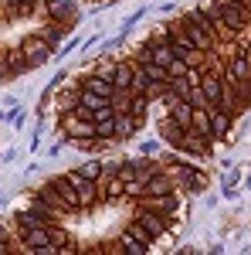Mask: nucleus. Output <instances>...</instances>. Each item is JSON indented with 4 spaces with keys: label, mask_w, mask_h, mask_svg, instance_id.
I'll list each match as a JSON object with an SVG mask.
<instances>
[{
    "label": "nucleus",
    "mask_w": 251,
    "mask_h": 255,
    "mask_svg": "<svg viewBox=\"0 0 251 255\" xmlns=\"http://www.w3.org/2000/svg\"><path fill=\"white\" fill-rule=\"evenodd\" d=\"M207 14L214 20H221L224 27H231L234 34H248V27H251V7H241L234 0H214L207 7Z\"/></svg>",
    "instance_id": "f257e3e1"
},
{
    "label": "nucleus",
    "mask_w": 251,
    "mask_h": 255,
    "mask_svg": "<svg viewBox=\"0 0 251 255\" xmlns=\"http://www.w3.org/2000/svg\"><path fill=\"white\" fill-rule=\"evenodd\" d=\"M17 48L24 51V58H27L31 68H41L44 61H51V55H55V44H51L48 38H41V34H27V38H20Z\"/></svg>",
    "instance_id": "f03ea898"
},
{
    "label": "nucleus",
    "mask_w": 251,
    "mask_h": 255,
    "mask_svg": "<svg viewBox=\"0 0 251 255\" xmlns=\"http://www.w3.org/2000/svg\"><path fill=\"white\" fill-rule=\"evenodd\" d=\"M136 208H150V211H156V215L163 218H173L180 208H183V201H180V194L173 191H167V194H153V197H139V204Z\"/></svg>",
    "instance_id": "7ed1b4c3"
},
{
    "label": "nucleus",
    "mask_w": 251,
    "mask_h": 255,
    "mask_svg": "<svg viewBox=\"0 0 251 255\" xmlns=\"http://www.w3.org/2000/svg\"><path fill=\"white\" fill-rule=\"evenodd\" d=\"M214 139L207 133H197V129H183V139H180V153H193V157H214L211 153Z\"/></svg>",
    "instance_id": "20e7f679"
},
{
    "label": "nucleus",
    "mask_w": 251,
    "mask_h": 255,
    "mask_svg": "<svg viewBox=\"0 0 251 255\" xmlns=\"http://www.w3.org/2000/svg\"><path fill=\"white\" fill-rule=\"evenodd\" d=\"M48 228H51V225H48ZM48 228H24V232H17L20 235V249H31V252H41V255H55Z\"/></svg>",
    "instance_id": "39448f33"
},
{
    "label": "nucleus",
    "mask_w": 251,
    "mask_h": 255,
    "mask_svg": "<svg viewBox=\"0 0 251 255\" xmlns=\"http://www.w3.org/2000/svg\"><path fill=\"white\" fill-rule=\"evenodd\" d=\"M72 184H75V194H78V208L82 211H88V208H95L98 204V184L95 180H85V177H78V170L72 174H65Z\"/></svg>",
    "instance_id": "423d86ee"
},
{
    "label": "nucleus",
    "mask_w": 251,
    "mask_h": 255,
    "mask_svg": "<svg viewBox=\"0 0 251 255\" xmlns=\"http://www.w3.org/2000/svg\"><path fill=\"white\" fill-rule=\"evenodd\" d=\"M136 221H139L153 238L170 235V225H173V218H163V215H156V211H150V208H136Z\"/></svg>",
    "instance_id": "0eeeda50"
},
{
    "label": "nucleus",
    "mask_w": 251,
    "mask_h": 255,
    "mask_svg": "<svg viewBox=\"0 0 251 255\" xmlns=\"http://www.w3.org/2000/svg\"><path fill=\"white\" fill-rule=\"evenodd\" d=\"M197 85H200V92H204V99H207V109H211V106H221V99H224V79H221V75L200 68Z\"/></svg>",
    "instance_id": "6e6552de"
},
{
    "label": "nucleus",
    "mask_w": 251,
    "mask_h": 255,
    "mask_svg": "<svg viewBox=\"0 0 251 255\" xmlns=\"http://www.w3.org/2000/svg\"><path fill=\"white\" fill-rule=\"evenodd\" d=\"M14 225H17V232H24V228H48V225H55V218L38 211V208H20V211H14Z\"/></svg>",
    "instance_id": "1a4fd4ad"
},
{
    "label": "nucleus",
    "mask_w": 251,
    "mask_h": 255,
    "mask_svg": "<svg viewBox=\"0 0 251 255\" xmlns=\"http://www.w3.org/2000/svg\"><path fill=\"white\" fill-rule=\"evenodd\" d=\"M207 113H211V129H207V133H211V139L217 143V139H224L228 133H231L234 116H231V113H224V109H217V106H211Z\"/></svg>",
    "instance_id": "9d476101"
},
{
    "label": "nucleus",
    "mask_w": 251,
    "mask_h": 255,
    "mask_svg": "<svg viewBox=\"0 0 251 255\" xmlns=\"http://www.w3.org/2000/svg\"><path fill=\"white\" fill-rule=\"evenodd\" d=\"M156 136H160V143H167L170 150H176V146H180V139H183V129H180L170 116H163L160 123H156Z\"/></svg>",
    "instance_id": "9b49d317"
},
{
    "label": "nucleus",
    "mask_w": 251,
    "mask_h": 255,
    "mask_svg": "<svg viewBox=\"0 0 251 255\" xmlns=\"http://www.w3.org/2000/svg\"><path fill=\"white\" fill-rule=\"evenodd\" d=\"M143 129V119L133 113H116V139H133Z\"/></svg>",
    "instance_id": "f8f14e48"
},
{
    "label": "nucleus",
    "mask_w": 251,
    "mask_h": 255,
    "mask_svg": "<svg viewBox=\"0 0 251 255\" xmlns=\"http://www.w3.org/2000/svg\"><path fill=\"white\" fill-rule=\"evenodd\" d=\"M167 116L173 119L180 129H190V116H193V106L187 99H176L173 106H167Z\"/></svg>",
    "instance_id": "ddd939ff"
},
{
    "label": "nucleus",
    "mask_w": 251,
    "mask_h": 255,
    "mask_svg": "<svg viewBox=\"0 0 251 255\" xmlns=\"http://www.w3.org/2000/svg\"><path fill=\"white\" fill-rule=\"evenodd\" d=\"M95 184H98V201L109 204V201H119V197H122V180H119V177H105L102 174Z\"/></svg>",
    "instance_id": "4468645a"
},
{
    "label": "nucleus",
    "mask_w": 251,
    "mask_h": 255,
    "mask_svg": "<svg viewBox=\"0 0 251 255\" xmlns=\"http://www.w3.org/2000/svg\"><path fill=\"white\" fill-rule=\"evenodd\" d=\"M48 235H51V249H55V252H78V245L72 242V232H65L58 221L48 228Z\"/></svg>",
    "instance_id": "2eb2a0df"
},
{
    "label": "nucleus",
    "mask_w": 251,
    "mask_h": 255,
    "mask_svg": "<svg viewBox=\"0 0 251 255\" xmlns=\"http://www.w3.org/2000/svg\"><path fill=\"white\" fill-rule=\"evenodd\" d=\"M51 187H55V191H58V194L65 197V204H68L72 211H82V208H78V194H75V184H72V180H68V177H65V174L51 177Z\"/></svg>",
    "instance_id": "dca6fc26"
},
{
    "label": "nucleus",
    "mask_w": 251,
    "mask_h": 255,
    "mask_svg": "<svg viewBox=\"0 0 251 255\" xmlns=\"http://www.w3.org/2000/svg\"><path fill=\"white\" fill-rule=\"evenodd\" d=\"M133 72H136V61H116V68H112V85H116V89H129V85H133Z\"/></svg>",
    "instance_id": "f3484780"
},
{
    "label": "nucleus",
    "mask_w": 251,
    "mask_h": 255,
    "mask_svg": "<svg viewBox=\"0 0 251 255\" xmlns=\"http://www.w3.org/2000/svg\"><path fill=\"white\" fill-rule=\"evenodd\" d=\"M7 68H10V75H14V79L24 75V72H31V65H27V58H24V51H20L17 44H14V48H7Z\"/></svg>",
    "instance_id": "a211bd4d"
},
{
    "label": "nucleus",
    "mask_w": 251,
    "mask_h": 255,
    "mask_svg": "<svg viewBox=\"0 0 251 255\" xmlns=\"http://www.w3.org/2000/svg\"><path fill=\"white\" fill-rule=\"evenodd\" d=\"M129 99H133V89H112L109 92V109L112 113H129Z\"/></svg>",
    "instance_id": "6ab92c4d"
},
{
    "label": "nucleus",
    "mask_w": 251,
    "mask_h": 255,
    "mask_svg": "<svg viewBox=\"0 0 251 255\" xmlns=\"http://www.w3.org/2000/svg\"><path fill=\"white\" fill-rule=\"evenodd\" d=\"M68 31H72L68 24H61V20H48V24H44V27H41V31H38V34H41V38H48V41H51V44H58V41L65 38Z\"/></svg>",
    "instance_id": "aec40b11"
},
{
    "label": "nucleus",
    "mask_w": 251,
    "mask_h": 255,
    "mask_svg": "<svg viewBox=\"0 0 251 255\" xmlns=\"http://www.w3.org/2000/svg\"><path fill=\"white\" fill-rule=\"evenodd\" d=\"M190 129H197V133H207V129H211V113H207V106H193ZM207 136H211V133H207Z\"/></svg>",
    "instance_id": "412c9836"
},
{
    "label": "nucleus",
    "mask_w": 251,
    "mask_h": 255,
    "mask_svg": "<svg viewBox=\"0 0 251 255\" xmlns=\"http://www.w3.org/2000/svg\"><path fill=\"white\" fill-rule=\"evenodd\" d=\"M122 232H126V235H129V238H136V242H143L146 249H153V242H156V238L150 235V232H146V228H143V225H139L136 218H133V221H129V225H126V228H122Z\"/></svg>",
    "instance_id": "4be33fe9"
},
{
    "label": "nucleus",
    "mask_w": 251,
    "mask_h": 255,
    "mask_svg": "<svg viewBox=\"0 0 251 255\" xmlns=\"http://www.w3.org/2000/svg\"><path fill=\"white\" fill-rule=\"evenodd\" d=\"M78 106H85V109H102V106H109V99L105 96H95V92H88V89H78Z\"/></svg>",
    "instance_id": "5701e85b"
},
{
    "label": "nucleus",
    "mask_w": 251,
    "mask_h": 255,
    "mask_svg": "<svg viewBox=\"0 0 251 255\" xmlns=\"http://www.w3.org/2000/svg\"><path fill=\"white\" fill-rule=\"evenodd\" d=\"M150 106H153V99H150V96H143V92H133V99H129V113H133V116L146 119Z\"/></svg>",
    "instance_id": "b1692460"
},
{
    "label": "nucleus",
    "mask_w": 251,
    "mask_h": 255,
    "mask_svg": "<svg viewBox=\"0 0 251 255\" xmlns=\"http://www.w3.org/2000/svg\"><path fill=\"white\" fill-rule=\"evenodd\" d=\"M75 170H78V177H85V180H98V177H102V160H85V163H78Z\"/></svg>",
    "instance_id": "393cba45"
},
{
    "label": "nucleus",
    "mask_w": 251,
    "mask_h": 255,
    "mask_svg": "<svg viewBox=\"0 0 251 255\" xmlns=\"http://www.w3.org/2000/svg\"><path fill=\"white\" fill-rule=\"evenodd\" d=\"M116 242H119V249H122V252H129V255H143V252H150V249H146L143 242H136V238H129L126 232H122V235H119Z\"/></svg>",
    "instance_id": "a878e982"
},
{
    "label": "nucleus",
    "mask_w": 251,
    "mask_h": 255,
    "mask_svg": "<svg viewBox=\"0 0 251 255\" xmlns=\"http://www.w3.org/2000/svg\"><path fill=\"white\" fill-rule=\"evenodd\" d=\"M183 65L187 68H204V61H207V51H200V48H187V55H183Z\"/></svg>",
    "instance_id": "bb28decb"
},
{
    "label": "nucleus",
    "mask_w": 251,
    "mask_h": 255,
    "mask_svg": "<svg viewBox=\"0 0 251 255\" xmlns=\"http://www.w3.org/2000/svg\"><path fill=\"white\" fill-rule=\"evenodd\" d=\"M133 61H136V65H150V61H153V41L139 44V48L133 51Z\"/></svg>",
    "instance_id": "cd10ccee"
},
{
    "label": "nucleus",
    "mask_w": 251,
    "mask_h": 255,
    "mask_svg": "<svg viewBox=\"0 0 251 255\" xmlns=\"http://www.w3.org/2000/svg\"><path fill=\"white\" fill-rule=\"evenodd\" d=\"M143 72H146V79L150 82H167V68L163 65H156V61H150V65H139Z\"/></svg>",
    "instance_id": "c85d7f7f"
},
{
    "label": "nucleus",
    "mask_w": 251,
    "mask_h": 255,
    "mask_svg": "<svg viewBox=\"0 0 251 255\" xmlns=\"http://www.w3.org/2000/svg\"><path fill=\"white\" fill-rule=\"evenodd\" d=\"M112 68H116V61H112V58H102L95 65V72L102 75V79H109V82H112Z\"/></svg>",
    "instance_id": "c756f323"
},
{
    "label": "nucleus",
    "mask_w": 251,
    "mask_h": 255,
    "mask_svg": "<svg viewBox=\"0 0 251 255\" xmlns=\"http://www.w3.org/2000/svg\"><path fill=\"white\" fill-rule=\"evenodd\" d=\"M119 163H122V160H102V174H105V177H116L119 174Z\"/></svg>",
    "instance_id": "7c9ffc66"
},
{
    "label": "nucleus",
    "mask_w": 251,
    "mask_h": 255,
    "mask_svg": "<svg viewBox=\"0 0 251 255\" xmlns=\"http://www.w3.org/2000/svg\"><path fill=\"white\" fill-rule=\"evenodd\" d=\"M156 150H160V139H146L139 146V153H146V157H156Z\"/></svg>",
    "instance_id": "2f4dec72"
},
{
    "label": "nucleus",
    "mask_w": 251,
    "mask_h": 255,
    "mask_svg": "<svg viewBox=\"0 0 251 255\" xmlns=\"http://www.w3.org/2000/svg\"><path fill=\"white\" fill-rule=\"evenodd\" d=\"M14 249H17V245H10L7 238H0V255H3V252H14Z\"/></svg>",
    "instance_id": "473e14b6"
},
{
    "label": "nucleus",
    "mask_w": 251,
    "mask_h": 255,
    "mask_svg": "<svg viewBox=\"0 0 251 255\" xmlns=\"http://www.w3.org/2000/svg\"><path fill=\"white\" fill-rule=\"evenodd\" d=\"M234 3H241V7H251V0H234Z\"/></svg>",
    "instance_id": "72a5a7b5"
},
{
    "label": "nucleus",
    "mask_w": 251,
    "mask_h": 255,
    "mask_svg": "<svg viewBox=\"0 0 251 255\" xmlns=\"http://www.w3.org/2000/svg\"><path fill=\"white\" fill-rule=\"evenodd\" d=\"M92 3H109V0H92Z\"/></svg>",
    "instance_id": "f704fd0d"
}]
</instances>
